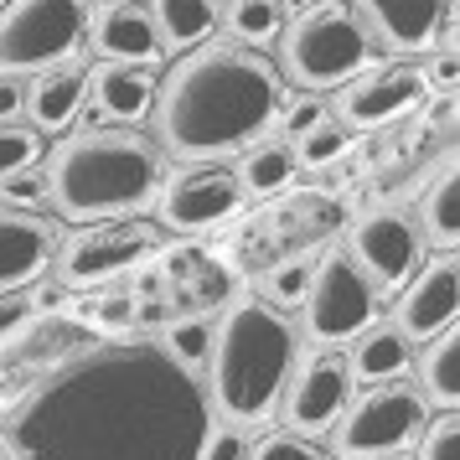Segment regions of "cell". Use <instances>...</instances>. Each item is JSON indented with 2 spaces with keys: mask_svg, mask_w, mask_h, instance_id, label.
Listing matches in <instances>:
<instances>
[{
  "mask_svg": "<svg viewBox=\"0 0 460 460\" xmlns=\"http://www.w3.org/2000/svg\"><path fill=\"white\" fill-rule=\"evenodd\" d=\"M22 104H26V88H22V78L0 73V125H5V119H16V114H22Z\"/></svg>",
  "mask_w": 460,
  "mask_h": 460,
  "instance_id": "d590c367",
  "label": "cell"
},
{
  "mask_svg": "<svg viewBox=\"0 0 460 460\" xmlns=\"http://www.w3.org/2000/svg\"><path fill=\"white\" fill-rule=\"evenodd\" d=\"M414 445H419V460H460V414L439 409L435 419H424Z\"/></svg>",
  "mask_w": 460,
  "mask_h": 460,
  "instance_id": "f546056e",
  "label": "cell"
},
{
  "mask_svg": "<svg viewBox=\"0 0 460 460\" xmlns=\"http://www.w3.org/2000/svg\"><path fill=\"white\" fill-rule=\"evenodd\" d=\"M290 150H295L300 166H332V161H341V150H347V125L336 114H326L321 125H311L305 135H295Z\"/></svg>",
  "mask_w": 460,
  "mask_h": 460,
  "instance_id": "4316f807",
  "label": "cell"
},
{
  "mask_svg": "<svg viewBox=\"0 0 460 460\" xmlns=\"http://www.w3.org/2000/svg\"><path fill=\"white\" fill-rule=\"evenodd\" d=\"M88 37L104 52V63H155L161 58V31L150 22V5L140 0H104L88 11Z\"/></svg>",
  "mask_w": 460,
  "mask_h": 460,
  "instance_id": "2e32d148",
  "label": "cell"
},
{
  "mask_svg": "<svg viewBox=\"0 0 460 460\" xmlns=\"http://www.w3.org/2000/svg\"><path fill=\"white\" fill-rule=\"evenodd\" d=\"M419 238H429L439 249H456V233H460V176L456 166L439 171V181L429 187V197L419 202Z\"/></svg>",
  "mask_w": 460,
  "mask_h": 460,
  "instance_id": "cb8c5ba5",
  "label": "cell"
},
{
  "mask_svg": "<svg viewBox=\"0 0 460 460\" xmlns=\"http://www.w3.org/2000/svg\"><path fill=\"white\" fill-rule=\"evenodd\" d=\"M279 78L300 88H341L373 67V31L347 0H315L279 31Z\"/></svg>",
  "mask_w": 460,
  "mask_h": 460,
  "instance_id": "5b68a950",
  "label": "cell"
},
{
  "mask_svg": "<svg viewBox=\"0 0 460 460\" xmlns=\"http://www.w3.org/2000/svg\"><path fill=\"white\" fill-rule=\"evenodd\" d=\"M212 326H217V321H212V315H202V311L176 315L155 347H161L171 362H181V367L191 373V367H202V362H208V352H212Z\"/></svg>",
  "mask_w": 460,
  "mask_h": 460,
  "instance_id": "484cf974",
  "label": "cell"
},
{
  "mask_svg": "<svg viewBox=\"0 0 460 460\" xmlns=\"http://www.w3.org/2000/svg\"><path fill=\"white\" fill-rule=\"evenodd\" d=\"M58 259V228L42 212H22L0 202V295L26 290Z\"/></svg>",
  "mask_w": 460,
  "mask_h": 460,
  "instance_id": "9a60e30c",
  "label": "cell"
},
{
  "mask_svg": "<svg viewBox=\"0 0 460 460\" xmlns=\"http://www.w3.org/2000/svg\"><path fill=\"white\" fill-rule=\"evenodd\" d=\"M295 171H300V161H295L290 140L285 135H259L253 146H243V166L233 176H238L243 197H274L295 181Z\"/></svg>",
  "mask_w": 460,
  "mask_h": 460,
  "instance_id": "7402d4cb",
  "label": "cell"
},
{
  "mask_svg": "<svg viewBox=\"0 0 460 460\" xmlns=\"http://www.w3.org/2000/svg\"><path fill=\"white\" fill-rule=\"evenodd\" d=\"M285 419H290L295 435H326L332 429V419L341 414V403L352 398V367H347V352H336V347H315L305 352L300 362L290 367L285 377Z\"/></svg>",
  "mask_w": 460,
  "mask_h": 460,
  "instance_id": "8fae6325",
  "label": "cell"
},
{
  "mask_svg": "<svg viewBox=\"0 0 460 460\" xmlns=\"http://www.w3.org/2000/svg\"><path fill=\"white\" fill-rule=\"evenodd\" d=\"M88 99L114 125H140L155 109V84H150L146 67L135 63H99L88 67Z\"/></svg>",
  "mask_w": 460,
  "mask_h": 460,
  "instance_id": "d6986e66",
  "label": "cell"
},
{
  "mask_svg": "<svg viewBox=\"0 0 460 460\" xmlns=\"http://www.w3.org/2000/svg\"><path fill=\"white\" fill-rule=\"evenodd\" d=\"M223 26L233 31V42L238 47H270L279 42V31H285V0H228L223 5Z\"/></svg>",
  "mask_w": 460,
  "mask_h": 460,
  "instance_id": "d4e9b609",
  "label": "cell"
},
{
  "mask_svg": "<svg viewBox=\"0 0 460 460\" xmlns=\"http://www.w3.org/2000/svg\"><path fill=\"white\" fill-rule=\"evenodd\" d=\"M202 383L155 341H99L52 362L0 409L11 460H197Z\"/></svg>",
  "mask_w": 460,
  "mask_h": 460,
  "instance_id": "6da1fadb",
  "label": "cell"
},
{
  "mask_svg": "<svg viewBox=\"0 0 460 460\" xmlns=\"http://www.w3.org/2000/svg\"><path fill=\"white\" fill-rule=\"evenodd\" d=\"M300 311H305V332H311L315 347H341L373 321L377 290L352 264L347 249H326L311 264V285L300 295Z\"/></svg>",
  "mask_w": 460,
  "mask_h": 460,
  "instance_id": "ba28073f",
  "label": "cell"
},
{
  "mask_svg": "<svg viewBox=\"0 0 460 460\" xmlns=\"http://www.w3.org/2000/svg\"><path fill=\"white\" fill-rule=\"evenodd\" d=\"M0 202H5V208H22V212H37V208L47 202L42 171L31 166V171H16V176H5V181H0Z\"/></svg>",
  "mask_w": 460,
  "mask_h": 460,
  "instance_id": "1f68e13d",
  "label": "cell"
},
{
  "mask_svg": "<svg viewBox=\"0 0 460 460\" xmlns=\"http://www.w3.org/2000/svg\"><path fill=\"white\" fill-rule=\"evenodd\" d=\"M0 460H11V456H5V450H0Z\"/></svg>",
  "mask_w": 460,
  "mask_h": 460,
  "instance_id": "74e56055",
  "label": "cell"
},
{
  "mask_svg": "<svg viewBox=\"0 0 460 460\" xmlns=\"http://www.w3.org/2000/svg\"><path fill=\"white\" fill-rule=\"evenodd\" d=\"M42 135L31 125H16V119H5L0 125V181L5 176H16V171H31V166H42Z\"/></svg>",
  "mask_w": 460,
  "mask_h": 460,
  "instance_id": "f1b7e54d",
  "label": "cell"
},
{
  "mask_svg": "<svg viewBox=\"0 0 460 460\" xmlns=\"http://www.w3.org/2000/svg\"><path fill=\"white\" fill-rule=\"evenodd\" d=\"M424 93H429V73H419L414 63H377V67H362L352 84H341L336 114L357 129H377V125H394L398 114L419 109Z\"/></svg>",
  "mask_w": 460,
  "mask_h": 460,
  "instance_id": "4fadbf2b",
  "label": "cell"
},
{
  "mask_svg": "<svg viewBox=\"0 0 460 460\" xmlns=\"http://www.w3.org/2000/svg\"><path fill=\"white\" fill-rule=\"evenodd\" d=\"M208 409L228 424H259L270 414L285 377L295 367V321L264 295H243L212 326V352H208Z\"/></svg>",
  "mask_w": 460,
  "mask_h": 460,
  "instance_id": "277c9868",
  "label": "cell"
},
{
  "mask_svg": "<svg viewBox=\"0 0 460 460\" xmlns=\"http://www.w3.org/2000/svg\"><path fill=\"white\" fill-rule=\"evenodd\" d=\"M285 109L279 67L238 42H202L155 88L161 140L181 161H223L228 150L253 146Z\"/></svg>",
  "mask_w": 460,
  "mask_h": 460,
  "instance_id": "7a4b0ae2",
  "label": "cell"
},
{
  "mask_svg": "<svg viewBox=\"0 0 460 460\" xmlns=\"http://www.w3.org/2000/svg\"><path fill=\"white\" fill-rule=\"evenodd\" d=\"M26 315H31V300H22V290H16V295H0V336L16 332Z\"/></svg>",
  "mask_w": 460,
  "mask_h": 460,
  "instance_id": "8d00e7d4",
  "label": "cell"
},
{
  "mask_svg": "<svg viewBox=\"0 0 460 460\" xmlns=\"http://www.w3.org/2000/svg\"><path fill=\"white\" fill-rule=\"evenodd\" d=\"M456 305H460V264H456V253L445 249L435 259H419V270L403 279L394 326L409 341H429L445 326H456Z\"/></svg>",
  "mask_w": 460,
  "mask_h": 460,
  "instance_id": "5bb4252c",
  "label": "cell"
},
{
  "mask_svg": "<svg viewBox=\"0 0 460 460\" xmlns=\"http://www.w3.org/2000/svg\"><path fill=\"white\" fill-rule=\"evenodd\" d=\"M249 456V439H243V429L238 424H212L208 435H202V445H197V460H243Z\"/></svg>",
  "mask_w": 460,
  "mask_h": 460,
  "instance_id": "d6a6232c",
  "label": "cell"
},
{
  "mask_svg": "<svg viewBox=\"0 0 460 460\" xmlns=\"http://www.w3.org/2000/svg\"><path fill=\"white\" fill-rule=\"evenodd\" d=\"M249 197L238 187L223 161H191L181 166L176 176H161L155 187V212L171 233H208V228H223L228 217H238Z\"/></svg>",
  "mask_w": 460,
  "mask_h": 460,
  "instance_id": "30bf717a",
  "label": "cell"
},
{
  "mask_svg": "<svg viewBox=\"0 0 460 460\" xmlns=\"http://www.w3.org/2000/svg\"><path fill=\"white\" fill-rule=\"evenodd\" d=\"M129 311H135V300H129V295H99V300L88 305V315H93V321H104V326L129 321Z\"/></svg>",
  "mask_w": 460,
  "mask_h": 460,
  "instance_id": "836d02e7",
  "label": "cell"
},
{
  "mask_svg": "<svg viewBox=\"0 0 460 460\" xmlns=\"http://www.w3.org/2000/svg\"><path fill=\"white\" fill-rule=\"evenodd\" d=\"M84 99H88V67L67 58V63L42 67V73L31 78L22 114L31 119V129H37V135H63V129H73L78 109H84Z\"/></svg>",
  "mask_w": 460,
  "mask_h": 460,
  "instance_id": "ac0fdd59",
  "label": "cell"
},
{
  "mask_svg": "<svg viewBox=\"0 0 460 460\" xmlns=\"http://www.w3.org/2000/svg\"><path fill=\"white\" fill-rule=\"evenodd\" d=\"M161 249V228L146 217H104V223H84L63 238L58 249V274L63 285H104L114 274L135 270L140 259Z\"/></svg>",
  "mask_w": 460,
  "mask_h": 460,
  "instance_id": "9c48e42d",
  "label": "cell"
},
{
  "mask_svg": "<svg viewBox=\"0 0 460 460\" xmlns=\"http://www.w3.org/2000/svg\"><path fill=\"white\" fill-rule=\"evenodd\" d=\"M409 367L419 373V394H424V403H435V409H456V398H460V332L456 326H445L439 336L419 341V352H414Z\"/></svg>",
  "mask_w": 460,
  "mask_h": 460,
  "instance_id": "44dd1931",
  "label": "cell"
},
{
  "mask_svg": "<svg viewBox=\"0 0 460 460\" xmlns=\"http://www.w3.org/2000/svg\"><path fill=\"white\" fill-rule=\"evenodd\" d=\"M88 37V0H5L0 5V73L22 78L67 63Z\"/></svg>",
  "mask_w": 460,
  "mask_h": 460,
  "instance_id": "52a82bcc",
  "label": "cell"
},
{
  "mask_svg": "<svg viewBox=\"0 0 460 460\" xmlns=\"http://www.w3.org/2000/svg\"><path fill=\"white\" fill-rule=\"evenodd\" d=\"M311 264H315L311 253H290V259H279L274 270H264V300L279 305V311L300 305V295L311 285Z\"/></svg>",
  "mask_w": 460,
  "mask_h": 460,
  "instance_id": "83f0119b",
  "label": "cell"
},
{
  "mask_svg": "<svg viewBox=\"0 0 460 460\" xmlns=\"http://www.w3.org/2000/svg\"><path fill=\"white\" fill-rule=\"evenodd\" d=\"M409 362H414V347L394 321H367L352 336V352H347L352 383H394V377L409 373Z\"/></svg>",
  "mask_w": 460,
  "mask_h": 460,
  "instance_id": "ffe728a7",
  "label": "cell"
},
{
  "mask_svg": "<svg viewBox=\"0 0 460 460\" xmlns=\"http://www.w3.org/2000/svg\"><path fill=\"white\" fill-rule=\"evenodd\" d=\"M367 31L398 52H429L450 26V0H357Z\"/></svg>",
  "mask_w": 460,
  "mask_h": 460,
  "instance_id": "e0dca14e",
  "label": "cell"
},
{
  "mask_svg": "<svg viewBox=\"0 0 460 460\" xmlns=\"http://www.w3.org/2000/svg\"><path fill=\"white\" fill-rule=\"evenodd\" d=\"M429 419V403L414 383H367L362 394L341 403V414L332 419V450L341 460H394L398 450H409L414 435Z\"/></svg>",
  "mask_w": 460,
  "mask_h": 460,
  "instance_id": "8992f818",
  "label": "cell"
},
{
  "mask_svg": "<svg viewBox=\"0 0 460 460\" xmlns=\"http://www.w3.org/2000/svg\"><path fill=\"white\" fill-rule=\"evenodd\" d=\"M161 146L146 129L129 125H88L63 135L42 155L47 202H58L73 223H104V217H135L155 202L161 187Z\"/></svg>",
  "mask_w": 460,
  "mask_h": 460,
  "instance_id": "3957f363",
  "label": "cell"
},
{
  "mask_svg": "<svg viewBox=\"0 0 460 460\" xmlns=\"http://www.w3.org/2000/svg\"><path fill=\"white\" fill-rule=\"evenodd\" d=\"M150 22L161 31V52H191L212 42L217 26V0H150Z\"/></svg>",
  "mask_w": 460,
  "mask_h": 460,
  "instance_id": "603a6c76",
  "label": "cell"
},
{
  "mask_svg": "<svg viewBox=\"0 0 460 460\" xmlns=\"http://www.w3.org/2000/svg\"><path fill=\"white\" fill-rule=\"evenodd\" d=\"M243 460H326V456L305 435H295V429H270Z\"/></svg>",
  "mask_w": 460,
  "mask_h": 460,
  "instance_id": "4dcf8cb0",
  "label": "cell"
},
{
  "mask_svg": "<svg viewBox=\"0 0 460 460\" xmlns=\"http://www.w3.org/2000/svg\"><path fill=\"white\" fill-rule=\"evenodd\" d=\"M0 5H5V0H0Z\"/></svg>",
  "mask_w": 460,
  "mask_h": 460,
  "instance_id": "f35d334b",
  "label": "cell"
},
{
  "mask_svg": "<svg viewBox=\"0 0 460 460\" xmlns=\"http://www.w3.org/2000/svg\"><path fill=\"white\" fill-rule=\"evenodd\" d=\"M347 253H352L357 270L373 279V290H398V285L419 270L424 238H419L414 217H403L398 208H373L352 223Z\"/></svg>",
  "mask_w": 460,
  "mask_h": 460,
  "instance_id": "7c38bea8",
  "label": "cell"
},
{
  "mask_svg": "<svg viewBox=\"0 0 460 460\" xmlns=\"http://www.w3.org/2000/svg\"><path fill=\"white\" fill-rule=\"evenodd\" d=\"M326 114H332V109L321 104V99H305V104H295L290 114H285V129H290V140H295V135H305L311 125H321Z\"/></svg>",
  "mask_w": 460,
  "mask_h": 460,
  "instance_id": "e575fe53",
  "label": "cell"
}]
</instances>
